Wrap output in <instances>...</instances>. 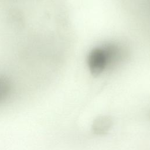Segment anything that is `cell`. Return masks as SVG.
Masks as SVG:
<instances>
[{
	"mask_svg": "<svg viewBox=\"0 0 150 150\" xmlns=\"http://www.w3.org/2000/svg\"><path fill=\"white\" fill-rule=\"evenodd\" d=\"M111 122V119L106 116L98 117L93 124V130L98 134L105 133L110 128Z\"/></svg>",
	"mask_w": 150,
	"mask_h": 150,
	"instance_id": "7a4b0ae2",
	"label": "cell"
},
{
	"mask_svg": "<svg viewBox=\"0 0 150 150\" xmlns=\"http://www.w3.org/2000/svg\"><path fill=\"white\" fill-rule=\"evenodd\" d=\"M121 48L114 44L103 45L90 52L87 64L91 73L98 75L117 63L122 57Z\"/></svg>",
	"mask_w": 150,
	"mask_h": 150,
	"instance_id": "6da1fadb",
	"label": "cell"
},
{
	"mask_svg": "<svg viewBox=\"0 0 150 150\" xmlns=\"http://www.w3.org/2000/svg\"><path fill=\"white\" fill-rule=\"evenodd\" d=\"M11 90L9 80L4 77H0V102L4 100L8 96Z\"/></svg>",
	"mask_w": 150,
	"mask_h": 150,
	"instance_id": "3957f363",
	"label": "cell"
}]
</instances>
